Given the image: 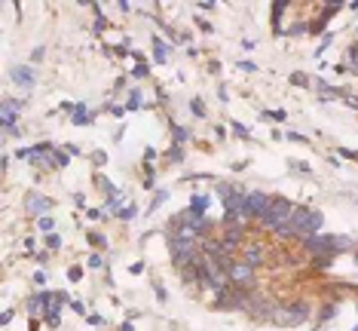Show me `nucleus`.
Wrapping results in <instances>:
<instances>
[{
	"label": "nucleus",
	"mask_w": 358,
	"mask_h": 331,
	"mask_svg": "<svg viewBox=\"0 0 358 331\" xmlns=\"http://www.w3.org/2000/svg\"><path fill=\"white\" fill-rule=\"evenodd\" d=\"M119 331H132V322H126V325H119Z\"/></svg>",
	"instance_id": "cd10ccee"
},
{
	"label": "nucleus",
	"mask_w": 358,
	"mask_h": 331,
	"mask_svg": "<svg viewBox=\"0 0 358 331\" xmlns=\"http://www.w3.org/2000/svg\"><path fill=\"white\" fill-rule=\"evenodd\" d=\"M172 257H175L178 267H184V264H199V248H196L193 239L172 236Z\"/></svg>",
	"instance_id": "7ed1b4c3"
},
{
	"label": "nucleus",
	"mask_w": 358,
	"mask_h": 331,
	"mask_svg": "<svg viewBox=\"0 0 358 331\" xmlns=\"http://www.w3.org/2000/svg\"><path fill=\"white\" fill-rule=\"evenodd\" d=\"M166 200H169V190H159V193L153 196V206H150V209H156V206H163Z\"/></svg>",
	"instance_id": "6ab92c4d"
},
{
	"label": "nucleus",
	"mask_w": 358,
	"mask_h": 331,
	"mask_svg": "<svg viewBox=\"0 0 358 331\" xmlns=\"http://www.w3.org/2000/svg\"><path fill=\"white\" fill-rule=\"evenodd\" d=\"M269 203H272V196H266V193H260V190H254V193H248V206H245V212L251 215V218H266V212H269Z\"/></svg>",
	"instance_id": "423d86ee"
},
{
	"label": "nucleus",
	"mask_w": 358,
	"mask_h": 331,
	"mask_svg": "<svg viewBox=\"0 0 358 331\" xmlns=\"http://www.w3.org/2000/svg\"><path fill=\"white\" fill-rule=\"evenodd\" d=\"M322 224H325V218H322V212H318V209L297 206L294 215H291V221L278 233H282V236H306V239H312V236H318Z\"/></svg>",
	"instance_id": "f257e3e1"
},
{
	"label": "nucleus",
	"mask_w": 358,
	"mask_h": 331,
	"mask_svg": "<svg viewBox=\"0 0 358 331\" xmlns=\"http://www.w3.org/2000/svg\"><path fill=\"white\" fill-rule=\"evenodd\" d=\"M291 80H294L297 86H306V77H303V74H294V77H291Z\"/></svg>",
	"instance_id": "393cba45"
},
{
	"label": "nucleus",
	"mask_w": 358,
	"mask_h": 331,
	"mask_svg": "<svg viewBox=\"0 0 358 331\" xmlns=\"http://www.w3.org/2000/svg\"><path fill=\"white\" fill-rule=\"evenodd\" d=\"M52 301H55V298H52ZM52 301L46 304L43 319H46V325H49V328H58V325H61V313H58V307H61V304H52Z\"/></svg>",
	"instance_id": "f8f14e48"
},
{
	"label": "nucleus",
	"mask_w": 358,
	"mask_h": 331,
	"mask_svg": "<svg viewBox=\"0 0 358 331\" xmlns=\"http://www.w3.org/2000/svg\"><path fill=\"white\" fill-rule=\"evenodd\" d=\"M153 52H156V61H169V46L163 40H153Z\"/></svg>",
	"instance_id": "2eb2a0df"
},
{
	"label": "nucleus",
	"mask_w": 358,
	"mask_h": 331,
	"mask_svg": "<svg viewBox=\"0 0 358 331\" xmlns=\"http://www.w3.org/2000/svg\"><path fill=\"white\" fill-rule=\"evenodd\" d=\"M49 245H52V248H58V245H61V239H58L55 233H49Z\"/></svg>",
	"instance_id": "bb28decb"
},
{
	"label": "nucleus",
	"mask_w": 358,
	"mask_h": 331,
	"mask_svg": "<svg viewBox=\"0 0 358 331\" xmlns=\"http://www.w3.org/2000/svg\"><path fill=\"white\" fill-rule=\"evenodd\" d=\"M233 129H236V135H242V138H248V129H245V126H242V123H236V126H233Z\"/></svg>",
	"instance_id": "5701e85b"
},
{
	"label": "nucleus",
	"mask_w": 358,
	"mask_h": 331,
	"mask_svg": "<svg viewBox=\"0 0 358 331\" xmlns=\"http://www.w3.org/2000/svg\"><path fill=\"white\" fill-rule=\"evenodd\" d=\"M205 203H208L205 196H193L190 200V215H202L205 212Z\"/></svg>",
	"instance_id": "dca6fc26"
},
{
	"label": "nucleus",
	"mask_w": 358,
	"mask_h": 331,
	"mask_svg": "<svg viewBox=\"0 0 358 331\" xmlns=\"http://www.w3.org/2000/svg\"><path fill=\"white\" fill-rule=\"evenodd\" d=\"M306 248L315 251V254H331L337 248H349V239H343V236H312V239H306Z\"/></svg>",
	"instance_id": "20e7f679"
},
{
	"label": "nucleus",
	"mask_w": 358,
	"mask_h": 331,
	"mask_svg": "<svg viewBox=\"0 0 358 331\" xmlns=\"http://www.w3.org/2000/svg\"><path fill=\"white\" fill-rule=\"evenodd\" d=\"M242 254H245V264H248V267H257V264L266 261V251H263L260 245H251V248H245Z\"/></svg>",
	"instance_id": "9b49d317"
},
{
	"label": "nucleus",
	"mask_w": 358,
	"mask_h": 331,
	"mask_svg": "<svg viewBox=\"0 0 358 331\" xmlns=\"http://www.w3.org/2000/svg\"><path fill=\"white\" fill-rule=\"evenodd\" d=\"M291 215H294V206H291L285 196H272L269 212H266V218H263V224L272 227V230H282L288 221H291Z\"/></svg>",
	"instance_id": "f03ea898"
},
{
	"label": "nucleus",
	"mask_w": 358,
	"mask_h": 331,
	"mask_svg": "<svg viewBox=\"0 0 358 331\" xmlns=\"http://www.w3.org/2000/svg\"><path fill=\"white\" fill-rule=\"evenodd\" d=\"M230 282H233L236 288H251V285H254V267H248L245 261H242V264H233Z\"/></svg>",
	"instance_id": "0eeeda50"
},
{
	"label": "nucleus",
	"mask_w": 358,
	"mask_h": 331,
	"mask_svg": "<svg viewBox=\"0 0 358 331\" xmlns=\"http://www.w3.org/2000/svg\"><path fill=\"white\" fill-rule=\"evenodd\" d=\"M80 273H83V270H80V267H70V270H67V276H70V282H77V279H80Z\"/></svg>",
	"instance_id": "412c9836"
},
{
	"label": "nucleus",
	"mask_w": 358,
	"mask_h": 331,
	"mask_svg": "<svg viewBox=\"0 0 358 331\" xmlns=\"http://www.w3.org/2000/svg\"><path fill=\"white\" fill-rule=\"evenodd\" d=\"M89 239H92L95 245H104V236H98V233H89Z\"/></svg>",
	"instance_id": "a878e982"
},
{
	"label": "nucleus",
	"mask_w": 358,
	"mask_h": 331,
	"mask_svg": "<svg viewBox=\"0 0 358 331\" xmlns=\"http://www.w3.org/2000/svg\"><path fill=\"white\" fill-rule=\"evenodd\" d=\"M16 114H19V101L16 98H4V126H7L10 135H19L16 126H13L16 123Z\"/></svg>",
	"instance_id": "1a4fd4ad"
},
{
	"label": "nucleus",
	"mask_w": 358,
	"mask_h": 331,
	"mask_svg": "<svg viewBox=\"0 0 358 331\" xmlns=\"http://www.w3.org/2000/svg\"><path fill=\"white\" fill-rule=\"evenodd\" d=\"M101 264H104L101 254H92V257H89V267H101Z\"/></svg>",
	"instance_id": "b1692460"
},
{
	"label": "nucleus",
	"mask_w": 358,
	"mask_h": 331,
	"mask_svg": "<svg viewBox=\"0 0 358 331\" xmlns=\"http://www.w3.org/2000/svg\"><path fill=\"white\" fill-rule=\"evenodd\" d=\"M337 10H340L337 4H328V7H325V13H322V22H318V28H322V25H325V22H328V19H331V16L337 13Z\"/></svg>",
	"instance_id": "a211bd4d"
},
{
	"label": "nucleus",
	"mask_w": 358,
	"mask_h": 331,
	"mask_svg": "<svg viewBox=\"0 0 358 331\" xmlns=\"http://www.w3.org/2000/svg\"><path fill=\"white\" fill-rule=\"evenodd\" d=\"M306 316H309V307L306 304H294V307H278L272 313V322H278V325H300Z\"/></svg>",
	"instance_id": "39448f33"
},
{
	"label": "nucleus",
	"mask_w": 358,
	"mask_h": 331,
	"mask_svg": "<svg viewBox=\"0 0 358 331\" xmlns=\"http://www.w3.org/2000/svg\"><path fill=\"white\" fill-rule=\"evenodd\" d=\"M13 83L22 86V89H31V86H34V71H31L28 64H16V68H13Z\"/></svg>",
	"instance_id": "9d476101"
},
{
	"label": "nucleus",
	"mask_w": 358,
	"mask_h": 331,
	"mask_svg": "<svg viewBox=\"0 0 358 331\" xmlns=\"http://www.w3.org/2000/svg\"><path fill=\"white\" fill-rule=\"evenodd\" d=\"M52 227H55V221H52V218H40V230H43V233H49Z\"/></svg>",
	"instance_id": "aec40b11"
},
{
	"label": "nucleus",
	"mask_w": 358,
	"mask_h": 331,
	"mask_svg": "<svg viewBox=\"0 0 358 331\" xmlns=\"http://www.w3.org/2000/svg\"><path fill=\"white\" fill-rule=\"evenodd\" d=\"M138 104H141V95H138V92H132V98H129V107H132V110H135V107H138Z\"/></svg>",
	"instance_id": "4be33fe9"
},
{
	"label": "nucleus",
	"mask_w": 358,
	"mask_h": 331,
	"mask_svg": "<svg viewBox=\"0 0 358 331\" xmlns=\"http://www.w3.org/2000/svg\"><path fill=\"white\" fill-rule=\"evenodd\" d=\"M282 13H285V0H278V4H272V28H275V34L282 31V25H278V22H282Z\"/></svg>",
	"instance_id": "4468645a"
},
{
	"label": "nucleus",
	"mask_w": 358,
	"mask_h": 331,
	"mask_svg": "<svg viewBox=\"0 0 358 331\" xmlns=\"http://www.w3.org/2000/svg\"><path fill=\"white\" fill-rule=\"evenodd\" d=\"M49 206H52V203H49L43 193H28V200H25V209H28V215H34V218H46Z\"/></svg>",
	"instance_id": "6e6552de"
},
{
	"label": "nucleus",
	"mask_w": 358,
	"mask_h": 331,
	"mask_svg": "<svg viewBox=\"0 0 358 331\" xmlns=\"http://www.w3.org/2000/svg\"><path fill=\"white\" fill-rule=\"evenodd\" d=\"M190 110L196 117H205V104H202V98H193V104H190Z\"/></svg>",
	"instance_id": "f3484780"
},
{
	"label": "nucleus",
	"mask_w": 358,
	"mask_h": 331,
	"mask_svg": "<svg viewBox=\"0 0 358 331\" xmlns=\"http://www.w3.org/2000/svg\"><path fill=\"white\" fill-rule=\"evenodd\" d=\"M352 331H358V328H352Z\"/></svg>",
	"instance_id": "c85d7f7f"
},
{
	"label": "nucleus",
	"mask_w": 358,
	"mask_h": 331,
	"mask_svg": "<svg viewBox=\"0 0 358 331\" xmlns=\"http://www.w3.org/2000/svg\"><path fill=\"white\" fill-rule=\"evenodd\" d=\"M77 126H83V123H89L92 120V114H89V110L83 107V104H74V117H70Z\"/></svg>",
	"instance_id": "ddd939ff"
}]
</instances>
